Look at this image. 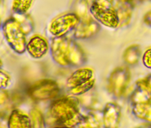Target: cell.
Segmentation results:
<instances>
[{
	"label": "cell",
	"instance_id": "cell-1",
	"mask_svg": "<svg viewBox=\"0 0 151 128\" xmlns=\"http://www.w3.org/2000/svg\"><path fill=\"white\" fill-rule=\"evenodd\" d=\"M50 117L62 126H74L82 122V117L77 107V101L62 98L53 101L50 108Z\"/></svg>",
	"mask_w": 151,
	"mask_h": 128
},
{
	"label": "cell",
	"instance_id": "cell-2",
	"mask_svg": "<svg viewBox=\"0 0 151 128\" xmlns=\"http://www.w3.org/2000/svg\"><path fill=\"white\" fill-rule=\"evenodd\" d=\"M53 43V56L61 65H79L82 62V50L73 41L62 37Z\"/></svg>",
	"mask_w": 151,
	"mask_h": 128
},
{
	"label": "cell",
	"instance_id": "cell-3",
	"mask_svg": "<svg viewBox=\"0 0 151 128\" xmlns=\"http://www.w3.org/2000/svg\"><path fill=\"white\" fill-rule=\"evenodd\" d=\"M91 11L94 17L104 25L116 28L119 24V17L113 8L112 0H95Z\"/></svg>",
	"mask_w": 151,
	"mask_h": 128
},
{
	"label": "cell",
	"instance_id": "cell-4",
	"mask_svg": "<svg viewBox=\"0 0 151 128\" xmlns=\"http://www.w3.org/2000/svg\"><path fill=\"white\" fill-rule=\"evenodd\" d=\"M2 29L10 46L17 53H23L26 49V40L21 24L15 19L10 18L5 22Z\"/></svg>",
	"mask_w": 151,
	"mask_h": 128
},
{
	"label": "cell",
	"instance_id": "cell-5",
	"mask_svg": "<svg viewBox=\"0 0 151 128\" xmlns=\"http://www.w3.org/2000/svg\"><path fill=\"white\" fill-rule=\"evenodd\" d=\"M79 23V18L74 14H68L60 16L52 22L50 31L57 37H63L73 29Z\"/></svg>",
	"mask_w": 151,
	"mask_h": 128
},
{
	"label": "cell",
	"instance_id": "cell-6",
	"mask_svg": "<svg viewBox=\"0 0 151 128\" xmlns=\"http://www.w3.org/2000/svg\"><path fill=\"white\" fill-rule=\"evenodd\" d=\"M30 96L36 100H47L55 98L59 94V87L50 80L40 81L30 88Z\"/></svg>",
	"mask_w": 151,
	"mask_h": 128
},
{
	"label": "cell",
	"instance_id": "cell-7",
	"mask_svg": "<svg viewBox=\"0 0 151 128\" xmlns=\"http://www.w3.org/2000/svg\"><path fill=\"white\" fill-rule=\"evenodd\" d=\"M26 49L33 57L41 58L47 54L49 45L44 37L36 35L30 39L26 45Z\"/></svg>",
	"mask_w": 151,
	"mask_h": 128
},
{
	"label": "cell",
	"instance_id": "cell-8",
	"mask_svg": "<svg viewBox=\"0 0 151 128\" xmlns=\"http://www.w3.org/2000/svg\"><path fill=\"white\" fill-rule=\"evenodd\" d=\"M93 79V72L91 69H81L76 71L68 78L67 86L68 89L85 84Z\"/></svg>",
	"mask_w": 151,
	"mask_h": 128
},
{
	"label": "cell",
	"instance_id": "cell-9",
	"mask_svg": "<svg viewBox=\"0 0 151 128\" xmlns=\"http://www.w3.org/2000/svg\"><path fill=\"white\" fill-rule=\"evenodd\" d=\"M138 88L133 95L135 104H151V87L146 80L138 83Z\"/></svg>",
	"mask_w": 151,
	"mask_h": 128
},
{
	"label": "cell",
	"instance_id": "cell-10",
	"mask_svg": "<svg viewBox=\"0 0 151 128\" xmlns=\"http://www.w3.org/2000/svg\"><path fill=\"white\" fill-rule=\"evenodd\" d=\"M31 124L29 116L20 110H14L8 121L9 127H30Z\"/></svg>",
	"mask_w": 151,
	"mask_h": 128
},
{
	"label": "cell",
	"instance_id": "cell-11",
	"mask_svg": "<svg viewBox=\"0 0 151 128\" xmlns=\"http://www.w3.org/2000/svg\"><path fill=\"white\" fill-rule=\"evenodd\" d=\"M110 78L118 81V83L110 84L112 85V89L114 90V93L117 95L122 94L124 89L125 88L126 84L128 81V74L127 72L124 70V69H118V70L113 72Z\"/></svg>",
	"mask_w": 151,
	"mask_h": 128
},
{
	"label": "cell",
	"instance_id": "cell-12",
	"mask_svg": "<svg viewBox=\"0 0 151 128\" xmlns=\"http://www.w3.org/2000/svg\"><path fill=\"white\" fill-rule=\"evenodd\" d=\"M120 110L119 107L114 104H108L104 110V120L107 127H116L119 120Z\"/></svg>",
	"mask_w": 151,
	"mask_h": 128
},
{
	"label": "cell",
	"instance_id": "cell-13",
	"mask_svg": "<svg viewBox=\"0 0 151 128\" xmlns=\"http://www.w3.org/2000/svg\"><path fill=\"white\" fill-rule=\"evenodd\" d=\"M133 113L139 119L151 122V104H135Z\"/></svg>",
	"mask_w": 151,
	"mask_h": 128
},
{
	"label": "cell",
	"instance_id": "cell-14",
	"mask_svg": "<svg viewBox=\"0 0 151 128\" xmlns=\"http://www.w3.org/2000/svg\"><path fill=\"white\" fill-rule=\"evenodd\" d=\"M32 2L33 0H14L13 11L17 14H24L30 8Z\"/></svg>",
	"mask_w": 151,
	"mask_h": 128
},
{
	"label": "cell",
	"instance_id": "cell-15",
	"mask_svg": "<svg viewBox=\"0 0 151 128\" xmlns=\"http://www.w3.org/2000/svg\"><path fill=\"white\" fill-rule=\"evenodd\" d=\"M93 84L94 79H93L91 81H88V82L85 83V84H82V85L78 86V87H74V88L72 89H69V92L73 95H75L83 94V93H85L88 90L91 89L93 86Z\"/></svg>",
	"mask_w": 151,
	"mask_h": 128
},
{
	"label": "cell",
	"instance_id": "cell-16",
	"mask_svg": "<svg viewBox=\"0 0 151 128\" xmlns=\"http://www.w3.org/2000/svg\"><path fill=\"white\" fill-rule=\"evenodd\" d=\"M11 82V78L5 72L0 69V89H5L9 85Z\"/></svg>",
	"mask_w": 151,
	"mask_h": 128
},
{
	"label": "cell",
	"instance_id": "cell-17",
	"mask_svg": "<svg viewBox=\"0 0 151 128\" xmlns=\"http://www.w3.org/2000/svg\"><path fill=\"white\" fill-rule=\"evenodd\" d=\"M143 63L146 67L151 69V49H147L144 54Z\"/></svg>",
	"mask_w": 151,
	"mask_h": 128
},
{
	"label": "cell",
	"instance_id": "cell-18",
	"mask_svg": "<svg viewBox=\"0 0 151 128\" xmlns=\"http://www.w3.org/2000/svg\"><path fill=\"white\" fill-rule=\"evenodd\" d=\"M7 99V94L5 92L2 90V89H0V104H3Z\"/></svg>",
	"mask_w": 151,
	"mask_h": 128
},
{
	"label": "cell",
	"instance_id": "cell-19",
	"mask_svg": "<svg viewBox=\"0 0 151 128\" xmlns=\"http://www.w3.org/2000/svg\"><path fill=\"white\" fill-rule=\"evenodd\" d=\"M146 17H147L148 18V20H147L146 23H149V24L150 23H151V12L149 13L147 15H146Z\"/></svg>",
	"mask_w": 151,
	"mask_h": 128
},
{
	"label": "cell",
	"instance_id": "cell-20",
	"mask_svg": "<svg viewBox=\"0 0 151 128\" xmlns=\"http://www.w3.org/2000/svg\"><path fill=\"white\" fill-rule=\"evenodd\" d=\"M146 81H147V83L148 84V85L151 87V75H150L147 78H146Z\"/></svg>",
	"mask_w": 151,
	"mask_h": 128
},
{
	"label": "cell",
	"instance_id": "cell-21",
	"mask_svg": "<svg viewBox=\"0 0 151 128\" xmlns=\"http://www.w3.org/2000/svg\"><path fill=\"white\" fill-rule=\"evenodd\" d=\"M2 62L1 61V60H0V69L2 68Z\"/></svg>",
	"mask_w": 151,
	"mask_h": 128
},
{
	"label": "cell",
	"instance_id": "cell-22",
	"mask_svg": "<svg viewBox=\"0 0 151 128\" xmlns=\"http://www.w3.org/2000/svg\"><path fill=\"white\" fill-rule=\"evenodd\" d=\"M0 7H1V0H0ZM0 26H1V16H0Z\"/></svg>",
	"mask_w": 151,
	"mask_h": 128
}]
</instances>
